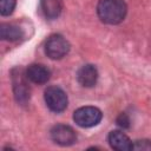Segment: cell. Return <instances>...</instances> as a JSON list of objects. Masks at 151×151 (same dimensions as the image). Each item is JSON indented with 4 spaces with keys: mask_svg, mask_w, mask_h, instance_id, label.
<instances>
[{
    "mask_svg": "<svg viewBox=\"0 0 151 151\" xmlns=\"http://www.w3.org/2000/svg\"><path fill=\"white\" fill-rule=\"evenodd\" d=\"M127 13V6L124 0H99L97 14L99 19L109 25L120 24Z\"/></svg>",
    "mask_w": 151,
    "mask_h": 151,
    "instance_id": "cell-1",
    "label": "cell"
},
{
    "mask_svg": "<svg viewBox=\"0 0 151 151\" xmlns=\"http://www.w3.org/2000/svg\"><path fill=\"white\" fill-rule=\"evenodd\" d=\"M70 52V42L61 34H52L45 42V53L52 60H59Z\"/></svg>",
    "mask_w": 151,
    "mask_h": 151,
    "instance_id": "cell-2",
    "label": "cell"
},
{
    "mask_svg": "<svg viewBox=\"0 0 151 151\" xmlns=\"http://www.w3.org/2000/svg\"><path fill=\"white\" fill-rule=\"evenodd\" d=\"M101 118H103V113L96 106H81L77 109L73 113L74 123L84 129L98 125L101 122Z\"/></svg>",
    "mask_w": 151,
    "mask_h": 151,
    "instance_id": "cell-3",
    "label": "cell"
},
{
    "mask_svg": "<svg viewBox=\"0 0 151 151\" xmlns=\"http://www.w3.org/2000/svg\"><path fill=\"white\" fill-rule=\"evenodd\" d=\"M44 99L46 106L55 113L63 112L68 104L66 92L59 86H48L44 92Z\"/></svg>",
    "mask_w": 151,
    "mask_h": 151,
    "instance_id": "cell-4",
    "label": "cell"
},
{
    "mask_svg": "<svg viewBox=\"0 0 151 151\" xmlns=\"http://www.w3.org/2000/svg\"><path fill=\"white\" fill-rule=\"evenodd\" d=\"M26 72L21 68H14L12 71V84L15 99L19 103H26L29 99V86Z\"/></svg>",
    "mask_w": 151,
    "mask_h": 151,
    "instance_id": "cell-5",
    "label": "cell"
},
{
    "mask_svg": "<svg viewBox=\"0 0 151 151\" xmlns=\"http://www.w3.org/2000/svg\"><path fill=\"white\" fill-rule=\"evenodd\" d=\"M51 139L60 146H71L77 142V133L65 124H58L51 129Z\"/></svg>",
    "mask_w": 151,
    "mask_h": 151,
    "instance_id": "cell-6",
    "label": "cell"
},
{
    "mask_svg": "<svg viewBox=\"0 0 151 151\" xmlns=\"http://www.w3.org/2000/svg\"><path fill=\"white\" fill-rule=\"evenodd\" d=\"M26 76L28 80L37 85L46 84L51 78V71L42 64H32L26 68Z\"/></svg>",
    "mask_w": 151,
    "mask_h": 151,
    "instance_id": "cell-7",
    "label": "cell"
},
{
    "mask_svg": "<svg viewBox=\"0 0 151 151\" xmlns=\"http://www.w3.org/2000/svg\"><path fill=\"white\" fill-rule=\"evenodd\" d=\"M107 142L113 150L117 151H129L133 149V143L129 136L122 130H113L107 136Z\"/></svg>",
    "mask_w": 151,
    "mask_h": 151,
    "instance_id": "cell-8",
    "label": "cell"
},
{
    "mask_svg": "<svg viewBox=\"0 0 151 151\" xmlns=\"http://www.w3.org/2000/svg\"><path fill=\"white\" fill-rule=\"evenodd\" d=\"M98 70L94 65H83L77 72V80L84 87H93L98 81Z\"/></svg>",
    "mask_w": 151,
    "mask_h": 151,
    "instance_id": "cell-9",
    "label": "cell"
},
{
    "mask_svg": "<svg viewBox=\"0 0 151 151\" xmlns=\"http://www.w3.org/2000/svg\"><path fill=\"white\" fill-rule=\"evenodd\" d=\"M63 0H40V8L45 18L50 20L57 19L63 12Z\"/></svg>",
    "mask_w": 151,
    "mask_h": 151,
    "instance_id": "cell-10",
    "label": "cell"
},
{
    "mask_svg": "<svg viewBox=\"0 0 151 151\" xmlns=\"http://www.w3.org/2000/svg\"><path fill=\"white\" fill-rule=\"evenodd\" d=\"M0 37L7 41H17L24 37V31L13 24H1L0 26Z\"/></svg>",
    "mask_w": 151,
    "mask_h": 151,
    "instance_id": "cell-11",
    "label": "cell"
},
{
    "mask_svg": "<svg viewBox=\"0 0 151 151\" xmlns=\"http://www.w3.org/2000/svg\"><path fill=\"white\" fill-rule=\"evenodd\" d=\"M17 0H0V13L1 15L6 17L13 13L15 8Z\"/></svg>",
    "mask_w": 151,
    "mask_h": 151,
    "instance_id": "cell-12",
    "label": "cell"
},
{
    "mask_svg": "<svg viewBox=\"0 0 151 151\" xmlns=\"http://www.w3.org/2000/svg\"><path fill=\"white\" fill-rule=\"evenodd\" d=\"M133 149H138V150H149V149H151V142L150 140H136L134 143H133ZM132 149V150H133Z\"/></svg>",
    "mask_w": 151,
    "mask_h": 151,
    "instance_id": "cell-13",
    "label": "cell"
},
{
    "mask_svg": "<svg viewBox=\"0 0 151 151\" xmlns=\"http://www.w3.org/2000/svg\"><path fill=\"white\" fill-rule=\"evenodd\" d=\"M129 123H130V120H129V118L125 113H122L117 119V124L120 127H129Z\"/></svg>",
    "mask_w": 151,
    "mask_h": 151,
    "instance_id": "cell-14",
    "label": "cell"
}]
</instances>
